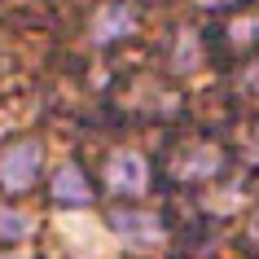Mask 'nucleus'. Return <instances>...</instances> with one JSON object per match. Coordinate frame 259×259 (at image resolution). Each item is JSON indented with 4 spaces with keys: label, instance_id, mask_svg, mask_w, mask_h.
Returning <instances> with one entry per match:
<instances>
[{
    "label": "nucleus",
    "instance_id": "f257e3e1",
    "mask_svg": "<svg viewBox=\"0 0 259 259\" xmlns=\"http://www.w3.org/2000/svg\"><path fill=\"white\" fill-rule=\"evenodd\" d=\"M44 167V145L40 141H18L14 150L0 154V185L5 189H31Z\"/></svg>",
    "mask_w": 259,
    "mask_h": 259
},
{
    "label": "nucleus",
    "instance_id": "f03ea898",
    "mask_svg": "<svg viewBox=\"0 0 259 259\" xmlns=\"http://www.w3.org/2000/svg\"><path fill=\"white\" fill-rule=\"evenodd\" d=\"M110 229H114V237L123 246H132V250L163 246V220L154 215V211H114L110 215Z\"/></svg>",
    "mask_w": 259,
    "mask_h": 259
},
{
    "label": "nucleus",
    "instance_id": "7ed1b4c3",
    "mask_svg": "<svg viewBox=\"0 0 259 259\" xmlns=\"http://www.w3.org/2000/svg\"><path fill=\"white\" fill-rule=\"evenodd\" d=\"M106 185L114 193H141L150 185V167H145V158L137 150H119V154H110V163H106Z\"/></svg>",
    "mask_w": 259,
    "mask_h": 259
},
{
    "label": "nucleus",
    "instance_id": "20e7f679",
    "mask_svg": "<svg viewBox=\"0 0 259 259\" xmlns=\"http://www.w3.org/2000/svg\"><path fill=\"white\" fill-rule=\"evenodd\" d=\"M137 31V14L127 5H101L93 18V40L97 44H110V40H123Z\"/></svg>",
    "mask_w": 259,
    "mask_h": 259
},
{
    "label": "nucleus",
    "instance_id": "39448f33",
    "mask_svg": "<svg viewBox=\"0 0 259 259\" xmlns=\"http://www.w3.org/2000/svg\"><path fill=\"white\" fill-rule=\"evenodd\" d=\"M220 167H224V154L215 145H189L176 158V176L180 180H206V176H215Z\"/></svg>",
    "mask_w": 259,
    "mask_h": 259
},
{
    "label": "nucleus",
    "instance_id": "423d86ee",
    "mask_svg": "<svg viewBox=\"0 0 259 259\" xmlns=\"http://www.w3.org/2000/svg\"><path fill=\"white\" fill-rule=\"evenodd\" d=\"M53 198L62 206H83L93 193H88V180H83V171L75 163H66V167H57V176H53Z\"/></svg>",
    "mask_w": 259,
    "mask_h": 259
},
{
    "label": "nucleus",
    "instance_id": "0eeeda50",
    "mask_svg": "<svg viewBox=\"0 0 259 259\" xmlns=\"http://www.w3.org/2000/svg\"><path fill=\"white\" fill-rule=\"evenodd\" d=\"M35 233V215L18 211V206H0V242H22Z\"/></svg>",
    "mask_w": 259,
    "mask_h": 259
},
{
    "label": "nucleus",
    "instance_id": "6e6552de",
    "mask_svg": "<svg viewBox=\"0 0 259 259\" xmlns=\"http://www.w3.org/2000/svg\"><path fill=\"white\" fill-rule=\"evenodd\" d=\"M171 70H180V75H189V70H198V31H180L176 40V53H171Z\"/></svg>",
    "mask_w": 259,
    "mask_h": 259
},
{
    "label": "nucleus",
    "instance_id": "1a4fd4ad",
    "mask_svg": "<svg viewBox=\"0 0 259 259\" xmlns=\"http://www.w3.org/2000/svg\"><path fill=\"white\" fill-rule=\"evenodd\" d=\"M242 202V189H224V193H215V198H211V211H220V215H224V211H233V206Z\"/></svg>",
    "mask_w": 259,
    "mask_h": 259
},
{
    "label": "nucleus",
    "instance_id": "9d476101",
    "mask_svg": "<svg viewBox=\"0 0 259 259\" xmlns=\"http://www.w3.org/2000/svg\"><path fill=\"white\" fill-rule=\"evenodd\" d=\"M250 35H259V18H246V22H233V40L246 44Z\"/></svg>",
    "mask_w": 259,
    "mask_h": 259
},
{
    "label": "nucleus",
    "instance_id": "9b49d317",
    "mask_svg": "<svg viewBox=\"0 0 259 259\" xmlns=\"http://www.w3.org/2000/svg\"><path fill=\"white\" fill-rule=\"evenodd\" d=\"M242 150H246V158H250V163H259V127H250V132H246Z\"/></svg>",
    "mask_w": 259,
    "mask_h": 259
},
{
    "label": "nucleus",
    "instance_id": "f8f14e48",
    "mask_svg": "<svg viewBox=\"0 0 259 259\" xmlns=\"http://www.w3.org/2000/svg\"><path fill=\"white\" fill-rule=\"evenodd\" d=\"M242 88H246V93H259V66H250L242 75Z\"/></svg>",
    "mask_w": 259,
    "mask_h": 259
},
{
    "label": "nucleus",
    "instance_id": "ddd939ff",
    "mask_svg": "<svg viewBox=\"0 0 259 259\" xmlns=\"http://www.w3.org/2000/svg\"><path fill=\"white\" fill-rule=\"evenodd\" d=\"M202 9H220V5H233V0H198Z\"/></svg>",
    "mask_w": 259,
    "mask_h": 259
},
{
    "label": "nucleus",
    "instance_id": "4468645a",
    "mask_svg": "<svg viewBox=\"0 0 259 259\" xmlns=\"http://www.w3.org/2000/svg\"><path fill=\"white\" fill-rule=\"evenodd\" d=\"M250 233H255V246H259V224H255V229H250Z\"/></svg>",
    "mask_w": 259,
    "mask_h": 259
},
{
    "label": "nucleus",
    "instance_id": "2eb2a0df",
    "mask_svg": "<svg viewBox=\"0 0 259 259\" xmlns=\"http://www.w3.org/2000/svg\"><path fill=\"white\" fill-rule=\"evenodd\" d=\"M0 259H22V255H0Z\"/></svg>",
    "mask_w": 259,
    "mask_h": 259
}]
</instances>
